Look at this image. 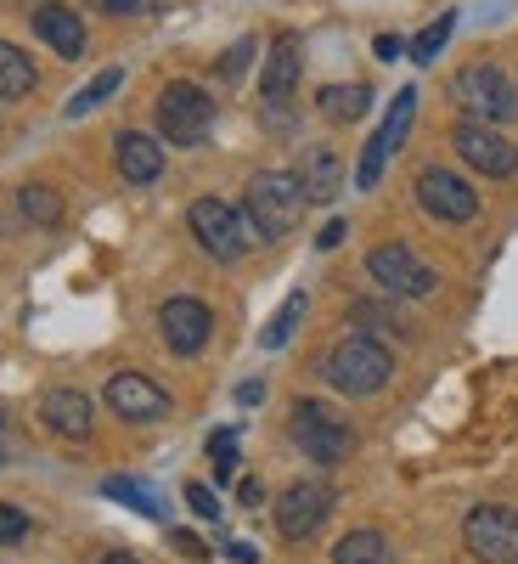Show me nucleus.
Listing matches in <instances>:
<instances>
[{"instance_id":"nucleus-1","label":"nucleus","mask_w":518,"mask_h":564,"mask_svg":"<svg viewBox=\"0 0 518 564\" xmlns=\"http://www.w3.org/2000/svg\"><path fill=\"white\" fill-rule=\"evenodd\" d=\"M305 186L294 170H260L249 181V193H243V220L254 231V243H276V238H288V231L305 220Z\"/></svg>"},{"instance_id":"nucleus-2","label":"nucleus","mask_w":518,"mask_h":564,"mask_svg":"<svg viewBox=\"0 0 518 564\" xmlns=\"http://www.w3.org/2000/svg\"><path fill=\"white\" fill-rule=\"evenodd\" d=\"M321 379L333 384L339 395H378L395 379V356H389L384 339L350 334V339H339L333 350L321 356Z\"/></svg>"},{"instance_id":"nucleus-3","label":"nucleus","mask_w":518,"mask_h":564,"mask_svg":"<svg viewBox=\"0 0 518 564\" xmlns=\"http://www.w3.org/2000/svg\"><path fill=\"white\" fill-rule=\"evenodd\" d=\"M451 97L462 108V119L474 124H502L518 113V85L496 68V63H467L451 74Z\"/></svg>"},{"instance_id":"nucleus-4","label":"nucleus","mask_w":518,"mask_h":564,"mask_svg":"<svg viewBox=\"0 0 518 564\" xmlns=\"http://www.w3.org/2000/svg\"><path fill=\"white\" fill-rule=\"evenodd\" d=\"M214 130V102L209 90L192 85V79H169L158 90V135L169 148H203Z\"/></svg>"},{"instance_id":"nucleus-5","label":"nucleus","mask_w":518,"mask_h":564,"mask_svg":"<svg viewBox=\"0 0 518 564\" xmlns=\"http://www.w3.org/2000/svg\"><path fill=\"white\" fill-rule=\"evenodd\" d=\"M288 435H294V446H299L310 463H321V468H333V463H344V457L355 452V430H350V423L327 406V401H294Z\"/></svg>"},{"instance_id":"nucleus-6","label":"nucleus","mask_w":518,"mask_h":564,"mask_svg":"<svg viewBox=\"0 0 518 564\" xmlns=\"http://www.w3.org/2000/svg\"><path fill=\"white\" fill-rule=\"evenodd\" d=\"M186 226H192L198 249L209 260H220V265H238L254 249V231H249L243 209H231L225 198H198L192 209H186Z\"/></svg>"},{"instance_id":"nucleus-7","label":"nucleus","mask_w":518,"mask_h":564,"mask_svg":"<svg viewBox=\"0 0 518 564\" xmlns=\"http://www.w3.org/2000/svg\"><path fill=\"white\" fill-rule=\"evenodd\" d=\"M366 276L378 282L389 300H429V294L440 289L434 265H429V260H417L406 243H378V249L366 254Z\"/></svg>"},{"instance_id":"nucleus-8","label":"nucleus","mask_w":518,"mask_h":564,"mask_svg":"<svg viewBox=\"0 0 518 564\" xmlns=\"http://www.w3.org/2000/svg\"><path fill=\"white\" fill-rule=\"evenodd\" d=\"M462 547L480 564H518V508L507 502H480L462 520Z\"/></svg>"},{"instance_id":"nucleus-9","label":"nucleus","mask_w":518,"mask_h":564,"mask_svg":"<svg viewBox=\"0 0 518 564\" xmlns=\"http://www.w3.org/2000/svg\"><path fill=\"white\" fill-rule=\"evenodd\" d=\"M451 148H456V159H462L467 170H480V175H491V181L518 175V148H513L496 124L456 119V124H451Z\"/></svg>"},{"instance_id":"nucleus-10","label":"nucleus","mask_w":518,"mask_h":564,"mask_svg":"<svg viewBox=\"0 0 518 564\" xmlns=\"http://www.w3.org/2000/svg\"><path fill=\"white\" fill-rule=\"evenodd\" d=\"M411 193H417L422 209H429L434 220H445V226H462V220H474V215H480V193H474V186H467L456 170H445V164L417 170Z\"/></svg>"},{"instance_id":"nucleus-11","label":"nucleus","mask_w":518,"mask_h":564,"mask_svg":"<svg viewBox=\"0 0 518 564\" xmlns=\"http://www.w3.org/2000/svg\"><path fill=\"white\" fill-rule=\"evenodd\" d=\"M411 119H417V90L406 85V90H395V102H389V113H384L378 135H372V141H366V153H361V170H355V186H361V193H372V186H378V175H384L389 153L406 141Z\"/></svg>"},{"instance_id":"nucleus-12","label":"nucleus","mask_w":518,"mask_h":564,"mask_svg":"<svg viewBox=\"0 0 518 564\" xmlns=\"http://www.w3.org/2000/svg\"><path fill=\"white\" fill-rule=\"evenodd\" d=\"M158 334H164V345L175 356H198L214 339V311L203 300H192V294H175V300L158 305Z\"/></svg>"},{"instance_id":"nucleus-13","label":"nucleus","mask_w":518,"mask_h":564,"mask_svg":"<svg viewBox=\"0 0 518 564\" xmlns=\"http://www.w3.org/2000/svg\"><path fill=\"white\" fill-rule=\"evenodd\" d=\"M327 513H333V491H327L321 480H294L276 497V531L288 542H305L327 525Z\"/></svg>"},{"instance_id":"nucleus-14","label":"nucleus","mask_w":518,"mask_h":564,"mask_svg":"<svg viewBox=\"0 0 518 564\" xmlns=\"http://www.w3.org/2000/svg\"><path fill=\"white\" fill-rule=\"evenodd\" d=\"M102 401H108L113 417H130V423H158V417H169V390L153 384L147 372H113L108 390H102Z\"/></svg>"},{"instance_id":"nucleus-15","label":"nucleus","mask_w":518,"mask_h":564,"mask_svg":"<svg viewBox=\"0 0 518 564\" xmlns=\"http://www.w3.org/2000/svg\"><path fill=\"white\" fill-rule=\"evenodd\" d=\"M40 423L63 441H90V423H97V406H90L85 390H45L40 395Z\"/></svg>"},{"instance_id":"nucleus-16","label":"nucleus","mask_w":518,"mask_h":564,"mask_svg":"<svg viewBox=\"0 0 518 564\" xmlns=\"http://www.w3.org/2000/svg\"><path fill=\"white\" fill-rule=\"evenodd\" d=\"M113 164H119V175H124L130 186H153V181L164 175V148H158L147 130H119Z\"/></svg>"},{"instance_id":"nucleus-17","label":"nucleus","mask_w":518,"mask_h":564,"mask_svg":"<svg viewBox=\"0 0 518 564\" xmlns=\"http://www.w3.org/2000/svg\"><path fill=\"white\" fill-rule=\"evenodd\" d=\"M34 34L52 45L57 57H68V63L85 52V23H79V12L57 7V0H40V7H34Z\"/></svg>"},{"instance_id":"nucleus-18","label":"nucleus","mask_w":518,"mask_h":564,"mask_svg":"<svg viewBox=\"0 0 518 564\" xmlns=\"http://www.w3.org/2000/svg\"><path fill=\"white\" fill-rule=\"evenodd\" d=\"M299 68H305V57H299V40H294V34H282V40L271 45V57H265V79H260V90H265V102H271V108L294 97Z\"/></svg>"},{"instance_id":"nucleus-19","label":"nucleus","mask_w":518,"mask_h":564,"mask_svg":"<svg viewBox=\"0 0 518 564\" xmlns=\"http://www.w3.org/2000/svg\"><path fill=\"white\" fill-rule=\"evenodd\" d=\"M294 175H299V186H305L310 204H333V198H339V181H344V164H339L333 148H305V159H299Z\"/></svg>"},{"instance_id":"nucleus-20","label":"nucleus","mask_w":518,"mask_h":564,"mask_svg":"<svg viewBox=\"0 0 518 564\" xmlns=\"http://www.w3.org/2000/svg\"><path fill=\"white\" fill-rule=\"evenodd\" d=\"M316 108L333 119V124H355V119H366L372 113V90L366 85H321V97H316Z\"/></svg>"},{"instance_id":"nucleus-21","label":"nucleus","mask_w":518,"mask_h":564,"mask_svg":"<svg viewBox=\"0 0 518 564\" xmlns=\"http://www.w3.org/2000/svg\"><path fill=\"white\" fill-rule=\"evenodd\" d=\"M333 564H395V547H389V536L384 531H350V536H339V547H333Z\"/></svg>"},{"instance_id":"nucleus-22","label":"nucleus","mask_w":518,"mask_h":564,"mask_svg":"<svg viewBox=\"0 0 518 564\" xmlns=\"http://www.w3.org/2000/svg\"><path fill=\"white\" fill-rule=\"evenodd\" d=\"M350 322L361 327V334H372V339H378V334L406 339V334H411V322H406L395 305H384V300H355V305H350Z\"/></svg>"},{"instance_id":"nucleus-23","label":"nucleus","mask_w":518,"mask_h":564,"mask_svg":"<svg viewBox=\"0 0 518 564\" xmlns=\"http://www.w3.org/2000/svg\"><path fill=\"white\" fill-rule=\"evenodd\" d=\"M18 215L29 226H63V193L45 181H29V186H18Z\"/></svg>"},{"instance_id":"nucleus-24","label":"nucleus","mask_w":518,"mask_h":564,"mask_svg":"<svg viewBox=\"0 0 518 564\" xmlns=\"http://www.w3.org/2000/svg\"><path fill=\"white\" fill-rule=\"evenodd\" d=\"M34 63L18 52V45L12 40H0V102H18V97H29V90H34Z\"/></svg>"},{"instance_id":"nucleus-25","label":"nucleus","mask_w":518,"mask_h":564,"mask_svg":"<svg viewBox=\"0 0 518 564\" xmlns=\"http://www.w3.org/2000/svg\"><path fill=\"white\" fill-rule=\"evenodd\" d=\"M119 85H124V74H119V68H102V74L90 79L85 90H74V102H68V119H79V113H90V108H102V102L113 97Z\"/></svg>"},{"instance_id":"nucleus-26","label":"nucleus","mask_w":518,"mask_h":564,"mask_svg":"<svg viewBox=\"0 0 518 564\" xmlns=\"http://www.w3.org/2000/svg\"><path fill=\"white\" fill-rule=\"evenodd\" d=\"M299 316H305V294H288V305H282V311L271 316V327H265V334H260V345H265V350H282V345L294 339V327H299Z\"/></svg>"},{"instance_id":"nucleus-27","label":"nucleus","mask_w":518,"mask_h":564,"mask_svg":"<svg viewBox=\"0 0 518 564\" xmlns=\"http://www.w3.org/2000/svg\"><path fill=\"white\" fill-rule=\"evenodd\" d=\"M451 29H456V12H440L429 29L411 40V57H417V63H434V57H440V45L451 40Z\"/></svg>"},{"instance_id":"nucleus-28","label":"nucleus","mask_w":518,"mask_h":564,"mask_svg":"<svg viewBox=\"0 0 518 564\" xmlns=\"http://www.w3.org/2000/svg\"><path fill=\"white\" fill-rule=\"evenodd\" d=\"M102 491H108L113 502H130L135 513H147V520H153V513H158V497H153L147 486H135V480H124V475H113V480H102Z\"/></svg>"},{"instance_id":"nucleus-29","label":"nucleus","mask_w":518,"mask_h":564,"mask_svg":"<svg viewBox=\"0 0 518 564\" xmlns=\"http://www.w3.org/2000/svg\"><path fill=\"white\" fill-rule=\"evenodd\" d=\"M254 52H260V40H254V34H243V40L220 57V79H225V85H238V79L254 68Z\"/></svg>"},{"instance_id":"nucleus-30","label":"nucleus","mask_w":518,"mask_h":564,"mask_svg":"<svg viewBox=\"0 0 518 564\" xmlns=\"http://www.w3.org/2000/svg\"><path fill=\"white\" fill-rule=\"evenodd\" d=\"M209 457H214V475L231 480V468H238V435H231V430L209 435Z\"/></svg>"},{"instance_id":"nucleus-31","label":"nucleus","mask_w":518,"mask_h":564,"mask_svg":"<svg viewBox=\"0 0 518 564\" xmlns=\"http://www.w3.org/2000/svg\"><path fill=\"white\" fill-rule=\"evenodd\" d=\"M29 536V513L12 508V502H0V542H23Z\"/></svg>"},{"instance_id":"nucleus-32","label":"nucleus","mask_w":518,"mask_h":564,"mask_svg":"<svg viewBox=\"0 0 518 564\" xmlns=\"http://www.w3.org/2000/svg\"><path fill=\"white\" fill-rule=\"evenodd\" d=\"M186 502H192V513H198V520H220V502H214V491L209 486H186Z\"/></svg>"},{"instance_id":"nucleus-33","label":"nucleus","mask_w":518,"mask_h":564,"mask_svg":"<svg viewBox=\"0 0 518 564\" xmlns=\"http://www.w3.org/2000/svg\"><path fill=\"white\" fill-rule=\"evenodd\" d=\"M102 12H113V18H135V12H147L153 0H97Z\"/></svg>"},{"instance_id":"nucleus-34","label":"nucleus","mask_w":518,"mask_h":564,"mask_svg":"<svg viewBox=\"0 0 518 564\" xmlns=\"http://www.w3.org/2000/svg\"><path fill=\"white\" fill-rule=\"evenodd\" d=\"M339 243H344V220H327L321 238H316V249H339Z\"/></svg>"},{"instance_id":"nucleus-35","label":"nucleus","mask_w":518,"mask_h":564,"mask_svg":"<svg viewBox=\"0 0 518 564\" xmlns=\"http://www.w3.org/2000/svg\"><path fill=\"white\" fill-rule=\"evenodd\" d=\"M372 52H378L384 63H395V57H400V40H395V34H378V45H372Z\"/></svg>"},{"instance_id":"nucleus-36","label":"nucleus","mask_w":518,"mask_h":564,"mask_svg":"<svg viewBox=\"0 0 518 564\" xmlns=\"http://www.w3.org/2000/svg\"><path fill=\"white\" fill-rule=\"evenodd\" d=\"M225 553H231V558H238V564H260V553H254V547H249V542H231V547H225Z\"/></svg>"},{"instance_id":"nucleus-37","label":"nucleus","mask_w":518,"mask_h":564,"mask_svg":"<svg viewBox=\"0 0 518 564\" xmlns=\"http://www.w3.org/2000/svg\"><path fill=\"white\" fill-rule=\"evenodd\" d=\"M260 497H265V491H260V480H243V486H238V502H249V508H254Z\"/></svg>"},{"instance_id":"nucleus-38","label":"nucleus","mask_w":518,"mask_h":564,"mask_svg":"<svg viewBox=\"0 0 518 564\" xmlns=\"http://www.w3.org/2000/svg\"><path fill=\"white\" fill-rule=\"evenodd\" d=\"M175 547H180V553H192V558H203V547H198V536H186V531H175Z\"/></svg>"},{"instance_id":"nucleus-39","label":"nucleus","mask_w":518,"mask_h":564,"mask_svg":"<svg viewBox=\"0 0 518 564\" xmlns=\"http://www.w3.org/2000/svg\"><path fill=\"white\" fill-rule=\"evenodd\" d=\"M102 564H141V558H135V553H108Z\"/></svg>"},{"instance_id":"nucleus-40","label":"nucleus","mask_w":518,"mask_h":564,"mask_svg":"<svg viewBox=\"0 0 518 564\" xmlns=\"http://www.w3.org/2000/svg\"><path fill=\"white\" fill-rule=\"evenodd\" d=\"M0 238H7V220H0Z\"/></svg>"},{"instance_id":"nucleus-41","label":"nucleus","mask_w":518,"mask_h":564,"mask_svg":"<svg viewBox=\"0 0 518 564\" xmlns=\"http://www.w3.org/2000/svg\"><path fill=\"white\" fill-rule=\"evenodd\" d=\"M0 417H7V412H0Z\"/></svg>"}]
</instances>
